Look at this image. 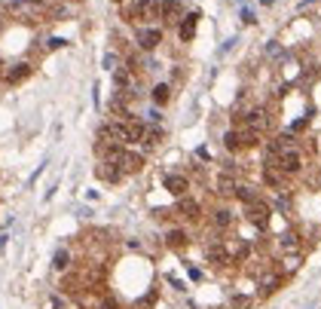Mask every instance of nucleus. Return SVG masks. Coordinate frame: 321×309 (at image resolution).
I'll use <instances>...</instances> for the list:
<instances>
[{
  "label": "nucleus",
  "mask_w": 321,
  "mask_h": 309,
  "mask_svg": "<svg viewBox=\"0 0 321 309\" xmlns=\"http://www.w3.org/2000/svg\"><path fill=\"white\" fill-rule=\"evenodd\" d=\"M122 16L129 22H147L153 16H159V3L156 0H132V3L122 6Z\"/></svg>",
  "instance_id": "f257e3e1"
},
{
  "label": "nucleus",
  "mask_w": 321,
  "mask_h": 309,
  "mask_svg": "<svg viewBox=\"0 0 321 309\" xmlns=\"http://www.w3.org/2000/svg\"><path fill=\"white\" fill-rule=\"evenodd\" d=\"M248 220L254 223L257 230H266V227H269V208L263 205L260 199H257V202H251V205H248Z\"/></svg>",
  "instance_id": "f03ea898"
},
{
  "label": "nucleus",
  "mask_w": 321,
  "mask_h": 309,
  "mask_svg": "<svg viewBox=\"0 0 321 309\" xmlns=\"http://www.w3.org/2000/svg\"><path fill=\"white\" fill-rule=\"evenodd\" d=\"M162 43V31H159V28H141V31H138V46H141V49H156Z\"/></svg>",
  "instance_id": "7ed1b4c3"
},
{
  "label": "nucleus",
  "mask_w": 321,
  "mask_h": 309,
  "mask_svg": "<svg viewBox=\"0 0 321 309\" xmlns=\"http://www.w3.org/2000/svg\"><path fill=\"white\" fill-rule=\"evenodd\" d=\"M95 175H98L101 181H107V184H117V181L125 175L122 172V165H117V162H110V159H104L98 168H95Z\"/></svg>",
  "instance_id": "20e7f679"
},
{
  "label": "nucleus",
  "mask_w": 321,
  "mask_h": 309,
  "mask_svg": "<svg viewBox=\"0 0 321 309\" xmlns=\"http://www.w3.org/2000/svg\"><path fill=\"white\" fill-rule=\"evenodd\" d=\"M162 184H165V190H169L172 196H184V193L190 190V181H187L184 175H165Z\"/></svg>",
  "instance_id": "39448f33"
},
{
  "label": "nucleus",
  "mask_w": 321,
  "mask_h": 309,
  "mask_svg": "<svg viewBox=\"0 0 321 309\" xmlns=\"http://www.w3.org/2000/svg\"><path fill=\"white\" fill-rule=\"evenodd\" d=\"M196 25H199V12L184 16V19H180V28H177V37L180 40H193V37H196Z\"/></svg>",
  "instance_id": "423d86ee"
},
{
  "label": "nucleus",
  "mask_w": 321,
  "mask_h": 309,
  "mask_svg": "<svg viewBox=\"0 0 321 309\" xmlns=\"http://www.w3.org/2000/svg\"><path fill=\"white\" fill-rule=\"evenodd\" d=\"M122 172L125 175H135V172H141V168H144V156H141V153H132V150H125L122 153Z\"/></svg>",
  "instance_id": "0eeeda50"
},
{
  "label": "nucleus",
  "mask_w": 321,
  "mask_h": 309,
  "mask_svg": "<svg viewBox=\"0 0 321 309\" xmlns=\"http://www.w3.org/2000/svg\"><path fill=\"white\" fill-rule=\"evenodd\" d=\"M159 19L162 22H180V0H162L159 3Z\"/></svg>",
  "instance_id": "6e6552de"
},
{
  "label": "nucleus",
  "mask_w": 321,
  "mask_h": 309,
  "mask_svg": "<svg viewBox=\"0 0 321 309\" xmlns=\"http://www.w3.org/2000/svg\"><path fill=\"white\" fill-rule=\"evenodd\" d=\"M266 123H269V120H266V110H263V107L248 110V117H245V125H248V129H254V132H260Z\"/></svg>",
  "instance_id": "1a4fd4ad"
},
{
  "label": "nucleus",
  "mask_w": 321,
  "mask_h": 309,
  "mask_svg": "<svg viewBox=\"0 0 321 309\" xmlns=\"http://www.w3.org/2000/svg\"><path fill=\"white\" fill-rule=\"evenodd\" d=\"M31 71H34V67L28 64V62H22V64H16V67H12V71L6 74V83H9V86H16V83H22V80L31 77Z\"/></svg>",
  "instance_id": "9d476101"
},
{
  "label": "nucleus",
  "mask_w": 321,
  "mask_h": 309,
  "mask_svg": "<svg viewBox=\"0 0 321 309\" xmlns=\"http://www.w3.org/2000/svg\"><path fill=\"white\" fill-rule=\"evenodd\" d=\"M177 212L184 215V217H190V220H196L202 208H199V202H196V199H187V196H180V202H177Z\"/></svg>",
  "instance_id": "9b49d317"
},
{
  "label": "nucleus",
  "mask_w": 321,
  "mask_h": 309,
  "mask_svg": "<svg viewBox=\"0 0 321 309\" xmlns=\"http://www.w3.org/2000/svg\"><path fill=\"white\" fill-rule=\"evenodd\" d=\"M205 254H208V260H211V263H230V248L227 245H208V251H205Z\"/></svg>",
  "instance_id": "f8f14e48"
},
{
  "label": "nucleus",
  "mask_w": 321,
  "mask_h": 309,
  "mask_svg": "<svg viewBox=\"0 0 321 309\" xmlns=\"http://www.w3.org/2000/svg\"><path fill=\"white\" fill-rule=\"evenodd\" d=\"M114 83H117L119 89H125V86L132 83V67H129V64H119L117 71H114Z\"/></svg>",
  "instance_id": "ddd939ff"
},
{
  "label": "nucleus",
  "mask_w": 321,
  "mask_h": 309,
  "mask_svg": "<svg viewBox=\"0 0 321 309\" xmlns=\"http://www.w3.org/2000/svg\"><path fill=\"white\" fill-rule=\"evenodd\" d=\"M150 98H153V101H156V104H165V101H169V98H172V86H169V83H159V86H153Z\"/></svg>",
  "instance_id": "4468645a"
},
{
  "label": "nucleus",
  "mask_w": 321,
  "mask_h": 309,
  "mask_svg": "<svg viewBox=\"0 0 321 309\" xmlns=\"http://www.w3.org/2000/svg\"><path fill=\"white\" fill-rule=\"evenodd\" d=\"M235 190H239V187H235V181H233L230 175H220V178H217V193H220V196H233Z\"/></svg>",
  "instance_id": "2eb2a0df"
},
{
  "label": "nucleus",
  "mask_w": 321,
  "mask_h": 309,
  "mask_svg": "<svg viewBox=\"0 0 321 309\" xmlns=\"http://www.w3.org/2000/svg\"><path fill=\"white\" fill-rule=\"evenodd\" d=\"M223 147L227 150H242L245 144H242V132H227L223 135Z\"/></svg>",
  "instance_id": "dca6fc26"
},
{
  "label": "nucleus",
  "mask_w": 321,
  "mask_h": 309,
  "mask_svg": "<svg viewBox=\"0 0 321 309\" xmlns=\"http://www.w3.org/2000/svg\"><path fill=\"white\" fill-rule=\"evenodd\" d=\"M165 242H169V248H184L187 245V233L184 230H172L169 236H165Z\"/></svg>",
  "instance_id": "f3484780"
},
{
  "label": "nucleus",
  "mask_w": 321,
  "mask_h": 309,
  "mask_svg": "<svg viewBox=\"0 0 321 309\" xmlns=\"http://www.w3.org/2000/svg\"><path fill=\"white\" fill-rule=\"evenodd\" d=\"M214 223H217V227H230V223H233V212L217 208V212H214Z\"/></svg>",
  "instance_id": "a211bd4d"
},
{
  "label": "nucleus",
  "mask_w": 321,
  "mask_h": 309,
  "mask_svg": "<svg viewBox=\"0 0 321 309\" xmlns=\"http://www.w3.org/2000/svg\"><path fill=\"white\" fill-rule=\"evenodd\" d=\"M282 248H285V251H297V248H300L297 233H285V236H282Z\"/></svg>",
  "instance_id": "6ab92c4d"
},
{
  "label": "nucleus",
  "mask_w": 321,
  "mask_h": 309,
  "mask_svg": "<svg viewBox=\"0 0 321 309\" xmlns=\"http://www.w3.org/2000/svg\"><path fill=\"white\" fill-rule=\"evenodd\" d=\"M67 260H71V254L61 248V251H55V257H52V266L55 270H67Z\"/></svg>",
  "instance_id": "aec40b11"
},
{
  "label": "nucleus",
  "mask_w": 321,
  "mask_h": 309,
  "mask_svg": "<svg viewBox=\"0 0 321 309\" xmlns=\"http://www.w3.org/2000/svg\"><path fill=\"white\" fill-rule=\"evenodd\" d=\"M235 196H239L242 202H248V205H251V202H257V193L251 190V187H239V190H235Z\"/></svg>",
  "instance_id": "412c9836"
},
{
  "label": "nucleus",
  "mask_w": 321,
  "mask_h": 309,
  "mask_svg": "<svg viewBox=\"0 0 321 309\" xmlns=\"http://www.w3.org/2000/svg\"><path fill=\"white\" fill-rule=\"evenodd\" d=\"M227 248H230V257H245L248 254V245L245 242H230Z\"/></svg>",
  "instance_id": "4be33fe9"
},
{
  "label": "nucleus",
  "mask_w": 321,
  "mask_h": 309,
  "mask_svg": "<svg viewBox=\"0 0 321 309\" xmlns=\"http://www.w3.org/2000/svg\"><path fill=\"white\" fill-rule=\"evenodd\" d=\"M266 184H272V187L282 184V172H275V165H266Z\"/></svg>",
  "instance_id": "5701e85b"
},
{
  "label": "nucleus",
  "mask_w": 321,
  "mask_h": 309,
  "mask_svg": "<svg viewBox=\"0 0 321 309\" xmlns=\"http://www.w3.org/2000/svg\"><path fill=\"white\" fill-rule=\"evenodd\" d=\"M278 285V276H269V278H263V285H260V294H272Z\"/></svg>",
  "instance_id": "b1692460"
},
{
  "label": "nucleus",
  "mask_w": 321,
  "mask_h": 309,
  "mask_svg": "<svg viewBox=\"0 0 321 309\" xmlns=\"http://www.w3.org/2000/svg\"><path fill=\"white\" fill-rule=\"evenodd\" d=\"M61 46H67L64 37H49V40H46V49H61Z\"/></svg>",
  "instance_id": "393cba45"
},
{
  "label": "nucleus",
  "mask_w": 321,
  "mask_h": 309,
  "mask_svg": "<svg viewBox=\"0 0 321 309\" xmlns=\"http://www.w3.org/2000/svg\"><path fill=\"white\" fill-rule=\"evenodd\" d=\"M117 62H119L117 52H107V55H104V67H107V71H117Z\"/></svg>",
  "instance_id": "a878e982"
},
{
  "label": "nucleus",
  "mask_w": 321,
  "mask_h": 309,
  "mask_svg": "<svg viewBox=\"0 0 321 309\" xmlns=\"http://www.w3.org/2000/svg\"><path fill=\"white\" fill-rule=\"evenodd\" d=\"M233 306H235V309H248L251 300H248V297H233Z\"/></svg>",
  "instance_id": "bb28decb"
},
{
  "label": "nucleus",
  "mask_w": 321,
  "mask_h": 309,
  "mask_svg": "<svg viewBox=\"0 0 321 309\" xmlns=\"http://www.w3.org/2000/svg\"><path fill=\"white\" fill-rule=\"evenodd\" d=\"M98 309H119V303L114 300V297H107V300H101V306Z\"/></svg>",
  "instance_id": "cd10ccee"
},
{
  "label": "nucleus",
  "mask_w": 321,
  "mask_h": 309,
  "mask_svg": "<svg viewBox=\"0 0 321 309\" xmlns=\"http://www.w3.org/2000/svg\"><path fill=\"white\" fill-rule=\"evenodd\" d=\"M242 22H245V25H254L257 19H254V12H251V9H242Z\"/></svg>",
  "instance_id": "c85d7f7f"
},
{
  "label": "nucleus",
  "mask_w": 321,
  "mask_h": 309,
  "mask_svg": "<svg viewBox=\"0 0 321 309\" xmlns=\"http://www.w3.org/2000/svg\"><path fill=\"white\" fill-rule=\"evenodd\" d=\"M3 245H6V239H0V251H3Z\"/></svg>",
  "instance_id": "c756f323"
},
{
  "label": "nucleus",
  "mask_w": 321,
  "mask_h": 309,
  "mask_svg": "<svg viewBox=\"0 0 321 309\" xmlns=\"http://www.w3.org/2000/svg\"><path fill=\"white\" fill-rule=\"evenodd\" d=\"M0 34H3V19H0Z\"/></svg>",
  "instance_id": "7c9ffc66"
},
{
  "label": "nucleus",
  "mask_w": 321,
  "mask_h": 309,
  "mask_svg": "<svg viewBox=\"0 0 321 309\" xmlns=\"http://www.w3.org/2000/svg\"><path fill=\"white\" fill-rule=\"evenodd\" d=\"M119 3H122V0H119Z\"/></svg>",
  "instance_id": "2f4dec72"
}]
</instances>
